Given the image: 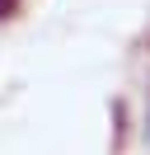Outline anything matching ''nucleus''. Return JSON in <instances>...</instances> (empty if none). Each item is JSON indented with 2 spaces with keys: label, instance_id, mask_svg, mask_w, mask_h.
<instances>
[{
  "label": "nucleus",
  "instance_id": "nucleus-1",
  "mask_svg": "<svg viewBox=\"0 0 150 155\" xmlns=\"http://www.w3.org/2000/svg\"><path fill=\"white\" fill-rule=\"evenodd\" d=\"M19 10V0H0V19H5V14H14Z\"/></svg>",
  "mask_w": 150,
  "mask_h": 155
},
{
  "label": "nucleus",
  "instance_id": "nucleus-2",
  "mask_svg": "<svg viewBox=\"0 0 150 155\" xmlns=\"http://www.w3.org/2000/svg\"><path fill=\"white\" fill-rule=\"evenodd\" d=\"M145 132H150V108H145Z\"/></svg>",
  "mask_w": 150,
  "mask_h": 155
}]
</instances>
